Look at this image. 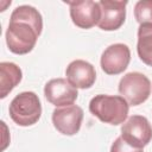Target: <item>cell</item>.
I'll return each instance as SVG.
<instances>
[{"instance_id": "cell-1", "label": "cell", "mask_w": 152, "mask_h": 152, "mask_svg": "<svg viewBox=\"0 0 152 152\" xmlns=\"http://www.w3.org/2000/svg\"><path fill=\"white\" fill-rule=\"evenodd\" d=\"M43 30L42 14L33 6L15 7L6 31V44L11 52L26 55L31 52Z\"/></svg>"}, {"instance_id": "cell-2", "label": "cell", "mask_w": 152, "mask_h": 152, "mask_svg": "<svg viewBox=\"0 0 152 152\" xmlns=\"http://www.w3.org/2000/svg\"><path fill=\"white\" fill-rule=\"evenodd\" d=\"M89 110L100 121L116 126L126 121L129 104L122 96L99 94L90 100Z\"/></svg>"}, {"instance_id": "cell-3", "label": "cell", "mask_w": 152, "mask_h": 152, "mask_svg": "<svg viewBox=\"0 0 152 152\" xmlns=\"http://www.w3.org/2000/svg\"><path fill=\"white\" fill-rule=\"evenodd\" d=\"M10 116L19 126H32L42 116V103L38 95L33 91L18 94L10 103Z\"/></svg>"}, {"instance_id": "cell-4", "label": "cell", "mask_w": 152, "mask_h": 152, "mask_svg": "<svg viewBox=\"0 0 152 152\" xmlns=\"http://www.w3.org/2000/svg\"><path fill=\"white\" fill-rule=\"evenodd\" d=\"M119 93L131 106L144 103L151 95V82L141 72L132 71L124 75L119 82Z\"/></svg>"}, {"instance_id": "cell-5", "label": "cell", "mask_w": 152, "mask_h": 152, "mask_svg": "<svg viewBox=\"0 0 152 152\" xmlns=\"http://www.w3.org/2000/svg\"><path fill=\"white\" fill-rule=\"evenodd\" d=\"M121 137L131 146L144 148L152 140V126L147 118L132 115L121 126Z\"/></svg>"}, {"instance_id": "cell-6", "label": "cell", "mask_w": 152, "mask_h": 152, "mask_svg": "<svg viewBox=\"0 0 152 152\" xmlns=\"http://www.w3.org/2000/svg\"><path fill=\"white\" fill-rule=\"evenodd\" d=\"M131 61V50L126 44L115 43L106 48L101 55V69L107 75H119L124 72Z\"/></svg>"}, {"instance_id": "cell-7", "label": "cell", "mask_w": 152, "mask_h": 152, "mask_svg": "<svg viewBox=\"0 0 152 152\" xmlns=\"http://www.w3.org/2000/svg\"><path fill=\"white\" fill-rule=\"evenodd\" d=\"M66 4L70 6V18L77 27L87 30L99 25L101 19V8L99 2L93 0H82L68 1Z\"/></svg>"}, {"instance_id": "cell-8", "label": "cell", "mask_w": 152, "mask_h": 152, "mask_svg": "<svg viewBox=\"0 0 152 152\" xmlns=\"http://www.w3.org/2000/svg\"><path fill=\"white\" fill-rule=\"evenodd\" d=\"M83 109L76 104L58 107L52 112V124L55 128L64 135L76 134L82 125Z\"/></svg>"}, {"instance_id": "cell-9", "label": "cell", "mask_w": 152, "mask_h": 152, "mask_svg": "<svg viewBox=\"0 0 152 152\" xmlns=\"http://www.w3.org/2000/svg\"><path fill=\"white\" fill-rule=\"evenodd\" d=\"M44 95L51 104L64 107L74 104L77 100L78 91L66 78H52L45 84Z\"/></svg>"}, {"instance_id": "cell-10", "label": "cell", "mask_w": 152, "mask_h": 152, "mask_svg": "<svg viewBox=\"0 0 152 152\" xmlns=\"http://www.w3.org/2000/svg\"><path fill=\"white\" fill-rule=\"evenodd\" d=\"M99 5L101 8L99 27L103 31H115L120 28L125 23L127 1L101 0Z\"/></svg>"}, {"instance_id": "cell-11", "label": "cell", "mask_w": 152, "mask_h": 152, "mask_svg": "<svg viewBox=\"0 0 152 152\" xmlns=\"http://www.w3.org/2000/svg\"><path fill=\"white\" fill-rule=\"evenodd\" d=\"M66 80L76 88L88 89L96 80V71L91 63L83 59H75L66 66Z\"/></svg>"}, {"instance_id": "cell-12", "label": "cell", "mask_w": 152, "mask_h": 152, "mask_svg": "<svg viewBox=\"0 0 152 152\" xmlns=\"http://www.w3.org/2000/svg\"><path fill=\"white\" fill-rule=\"evenodd\" d=\"M21 69L12 62L0 63V97L5 99L21 81Z\"/></svg>"}, {"instance_id": "cell-13", "label": "cell", "mask_w": 152, "mask_h": 152, "mask_svg": "<svg viewBox=\"0 0 152 152\" xmlns=\"http://www.w3.org/2000/svg\"><path fill=\"white\" fill-rule=\"evenodd\" d=\"M137 51L142 63L152 66V24H142L139 26Z\"/></svg>"}, {"instance_id": "cell-14", "label": "cell", "mask_w": 152, "mask_h": 152, "mask_svg": "<svg viewBox=\"0 0 152 152\" xmlns=\"http://www.w3.org/2000/svg\"><path fill=\"white\" fill-rule=\"evenodd\" d=\"M134 17L142 24H152V0H139L134 6Z\"/></svg>"}, {"instance_id": "cell-15", "label": "cell", "mask_w": 152, "mask_h": 152, "mask_svg": "<svg viewBox=\"0 0 152 152\" xmlns=\"http://www.w3.org/2000/svg\"><path fill=\"white\" fill-rule=\"evenodd\" d=\"M110 152H144L142 148H137L127 144L122 137H118L110 146Z\"/></svg>"}]
</instances>
